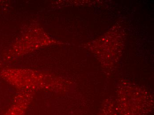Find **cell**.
<instances>
[{
    "label": "cell",
    "mask_w": 154,
    "mask_h": 115,
    "mask_svg": "<svg viewBox=\"0 0 154 115\" xmlns=\"http://www.w3.org/2000/svg\"><path fill=\"white\" fill-rule=\"evenodd\" d=\"M28 105L27 101H17L4 115H24Z\"/></svg>",
    "instance_id": "6da1fadb"
}]
</instances>
